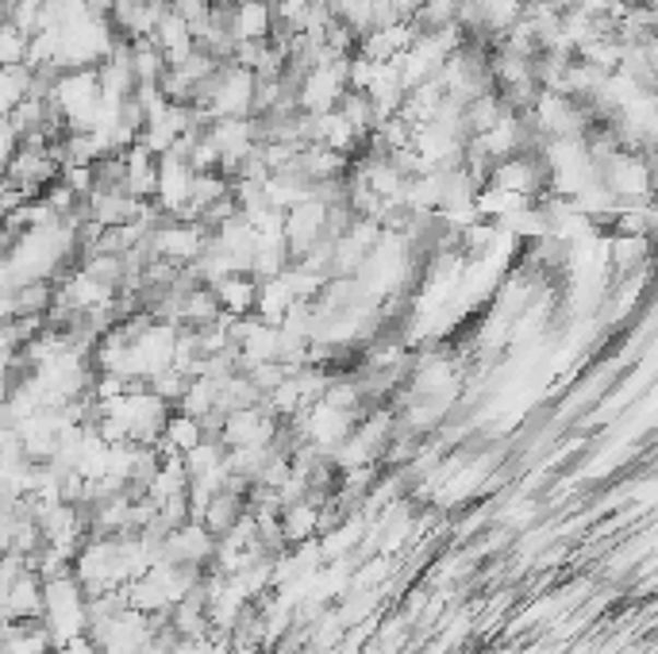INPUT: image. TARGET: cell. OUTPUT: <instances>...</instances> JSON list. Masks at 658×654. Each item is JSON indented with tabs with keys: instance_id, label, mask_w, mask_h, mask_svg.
<instances>
[{
	"instance_id": "6da1fadb",
	"label": "cell",
	"mask_w": 658,
	"mask_h": 654,
	"mask_svg": "<svg viewBox=\"0 0 658 654\" xmlns=\"http://www.w3.org/2000/svg\"><path fill=\"white\" fill-rule=\"evenodd\" d=\"M601 182L620 205H635V200H650V154L616 151L612 159L601 162Z\"/></svg>"
},
{
	"instance_id": "7a4b0ae2",
	"label": "cell",
	"mask_w": 658,
	"mask_h": 654,
	"mask_svg": "<svg viewBox=\"0 0 658 654\" xmlns=\"http://www.w3.org/2000/svg\"><path fill=\"white\" fill-rule=\"evenodd\" d=\"M212 232L197 220V224H185V220H162L146 243H151V255L162 258V262H174V266H189L204 247H209Z\"/></svg>"
},
{
	"instance_id": "3957f363",
	"label": "cell",
	"mask_w": 658,
	"mask_h": 654,
	"mask_svg": "<svg viewBox=\"0 0 658 654\" xmlns=\"http://www.w3.org/2000/svg\"><path fill=\"white\" fill-rule=\"evenodd\" d=\"M343 93H346V58H339V62L320 66V70H308L297 81V113L324 116L336 108Z\"/></svg>"
},
{
	"instance_id": "277c9868",
	"label": "cell",
	"mask_w": 658,
	"mask_h": 654,
	"mask_svg": "<svg viewBox=\"0 0 658 654\" xmlns=\"http://www.w3.org/2000/svg\"><path fill=\"white\" fill-rule=\"evenodd\" d=\"M212 554H216V535H212L201 519H189V524L166 532V542H162V559L189 570H209Z\"/></svg>"
},
{
	"instance_id": "5b68a950",
	"label": "cell",
	"mask_w": 658,
	"mask_h": 654,
	"mask_svg": "<svg viewBox=\"0 0 658 654\" xmlns=\"http://www.w3.org/2000/svg\"><path fill=\"white\" fill-rule=\"evenodd\" d=\"M281 423L266 412L262 405H247V408H235V412H224V423H220V443L224 451L235 447H266L273 443Z\"/></svg>"
},
{
	"instance_id": "8992f818",
	"label": "cell",
	"mask_w": 658,
	"mask_h": 654,
	"mask_svg": "<svg viewBox=\"0 0 658 654\" xmlns=\"http://www.w3.org/2000/svg\"><path fill=\"white\" fill-rule=\"evenodd\" d=\"M485 185H497V189H508V192H520V197L536 200L539 192L547 189V170H543V159L536 151H520L513 159H501L490 166V182Z\"/></svg>"
},
{
	"instance_id": "52a82bcc",
	"label": "cell",
	"mask_w": 658,
	"mask_h": 654,
	"mask_svg": "<svg viewBox=\"0 0 658 654\" xmlns=\"http://www.w3.org/2000/svg\"><path fill=\"white\" fill-rule=\"evenodd\" d=\"M324 224H328V205H320L316 197L301 200V205H293L290 212H285L281 240H285V250H290V262L305 255L313 243L324 240Z\"/></svg>"
},
{
	"instance_id": "ba28073f",
	"label": "cell",
	"mask_w": 658,
	"mask_h": 654,
	"mask_svg": "<svg viewBox=\"0 0 658 654\" xmlns=\"http://www.w3.org/2000/svg\"><path fill=\"white\" fill-rule=\"evenodd\" d=\"M227 27H232L235 43H262L273 32V12L266 0H232L227 12Z\"/></svg>"
},
{
	"instance_id": "9c48e42d",
	"label": "cell",
	"mask_w": 658,
	"mask_h": 654,
	"mask_svg": "<svg viewBox=\"0 0 658 654\" xmlns=\"http://www.w3.org/2000/svg\"><path fill=\"white\" fill-rule=\"evenodd\" d=\"M320 504L316 497H301V501L285 504L281 509V535H285V547H301V542H313L320 535Z\"/></svg>"
},
{
	"instance_id": "30bf717a",
	"label": "cell",
	"mask_w": 658,
	"mask_h": 654,
	"mask_svg": "<svg viewBox=\"0 0 658 654\" xmlns=\"http://www.w3.org/2000/svg\"><path fill=\"white\" fill-rule=\"evenodd\" d=\"M151 43L162 50V58H166V66H177L181 58H189L197 50V39L193 32H189V24H185L177 12H166V16L154 24L151 32Z\"/></svg>"
},
{
	"instance_id": "8fae6325",
	"label": "cell",
	"mask_w": 658,
	"mask_h": 654,
	"mask_svg": "<svg viewBox=\"0 0 658 654\" xmlns=\"http://www.w3.org/2000/svg\"><path fill=\"white\" fill-rule=\"evenodd\" d=\"M201 440H204L201 420H193V416H185L174 408V412L166 416V423H162V435H158V443H154V451H158V458L189 455Z\"/></svg>"
},
{
	"instance_id": "7c38bea8",
	"label": "cell",
	"mask_w": 658,
	"mask_h": 654,
	"mask_svg": "<svg viewBox=\"0 0 658 654\" xmlns=\"http://www.w3.org/2000/svg\"><path fill=\"white\" fill-rule=\"evenodd\" d=\"M216 293V304L224 316L239 319V316H250L255 312V293H258V281L250 273H227L220 278L216 285H209Z\"/></svg>"
},
{
	"instance_id": "4fadbf2b",
	"label": "cell",
	"mask_w": 658,
	"mask_h": 654,
	"mask_svg": "<svg viewBox=\"0 0 658 654\" xmlns=\"http://www.w3.org/2000/svg\"><path fill=\"white\" fill-rule=\"evenodd\" d=\"M650 266V235H612L609 232V270L612 281Z\"/></svg>"
},
{
	"instance_id": "5bb4252c",
	"label": "cell",
	"mask_w": 658,
	"mask_h": 654,
	"mask_svg": "<svg viewBox=\"0 0 658 654\" xmlns=\"http://www.w3.org/2000/svg\"><path fill=\"white\" fill-rule=\"evenodd\" d=\"M501 116H508V108H505V101L497 96V89H485V93L470 96V101L462 104V131H466V139L490 131L493 124L501 120Z\"/></svg>"
},
{
	"instance_id": "9a60e30c",
	"label": "cell",
	"mask_w": 658,
	"mask_h": 654,
	"mask_svg": "<svg viewBox=\"0 0 658 654\" xmlns=\"http://www.w3.org/2000/svg\"><path fill=\"white\" fill-rule=\"evenodd\" d=\"M293 293H290V285H285V278H266V281H258V293H255V312L250 316L255 319H262V324H273L278 327L281 319H285V312L293 308Z\"/></svg>"
},
{
	"instance_id": "2e32d148",
	"label": "cell",
	"mask_w": 658,
	"mask_h": 654,
	"mask_svg": "<svg viewBox=\"0 0 658 654\" xmlns=\"http://www.w3.org/2000/svg\"><path fill=\"white\" fill-rule=\"evenodd\" d=\"M247 512V497H239V493H227V489H220V493H212V501L204 504V512H201V524L209 527L212 535H227L232 532L235 524H239V516Z\"/></svg>"
},
{
	"instance_id": "e0dca14e",
	"label": "cell",
	"mask_w": 658,
	"mask_h": 654,
	"mask_svg": "<svg viewBox=\"0 0 658 654\" xmlns=\"http://www.w3.org/2000/svg\"><path fill=\"white\" fill-rule=\"evenodd\" d=\"M128 62L131 73H136V85H158L162 73H166V58H162V50L151 39L128 43Z\"/></svg>"
},
{
	"instance_id": "ac0fdd59",
	"label": "cell",
	"mask_w": 658,
	"mask_h": 654,
	"mask_svg": "<svg viewBox=\"0 0 658 654\" xmlns=\"http://www.w3.org/2000/svg\"><path fill=\"white\" fill-rule=\"evenodd\" d=\"M336 113L343 116L346 124H351L354 131H359L362 139H369V131L378 128V116H374V104H369L366 93H354V89H346L343 96H339Z\"/></svg>"
},
{
	"instance_id": "d6986e66",
	"label": "cell",
	"mask_w": 658,
	"mask_h": 654,
	"mask_svg": "<svg viewBox=\"0 0 658 654\" xmlns=\"http://www.w3.org/2000/svg\"><path fill=\"white\" fill-rule=\"evenodd\" d=\"M27 39H32V35H24L16 24H12V20H4V24H0V66H20V62H24Z\"/></svg>"
},
{
	"instance_id": "ffe728a7",
	"label": "cell",
	"mask_w": 658,
	"mask_h": 654,
	"mask_svg": "<svg viewBox=\"0 0 658 654\" xmlns=\"http://www.w3.org/2000/svg\"><path fill=\"white\" fill-rule=\"evenodd\" d=\"M239 374H247V382L258 389V397H266V393L278 389V385L290 377V370L281 366V362H258V366H247V370H239Z\"/></svg>"
},
{
	"instance_id": "44dd1931",
	"label": "cell",
	"mask_w": 658,
	"mask_h": 654,
	"mask_svg": "<svg viewBox=\"0 0 658 654\" xmlns=\"http://www.w3.org/2000/svg\"><path fill=\"white\" fill-rule=\"evenodd\" d=\"M536 516H539V504L536 501H508L505 512H501V524H505L508 532H520V527L531 524Z\"/></svg>"
},
{
	"instance_id": "7402d4cb",
	"label": "cell",
	"mask_w": 658,
	"mask_h": 654,
	"mask_svg": "<svg viewBox=\"0 0 658 654\" xmlns=\"http://www.w3.org/2000/svg\"><path fill=\"white\" fill-rule=\"evenodd\" d=\"M20 151V131L9 116H0V170L9 166V159Z\"/></svg>"
},
{
	"instance_id": "603a6c76",
	"label": "cell",
	"mask_w": 658,
	"mask_h": 654,
	"mask_svg": "<svg viewBox=\"0 0 658 654\" xmlns=\"http://www.w3.org/2000/svg\"><path fill=\"white\" fill-rule=\"evenodd\" d=\"M81 4H85V9L93 12V16H105V20H108V12H113L116 0H81Z\"/></svg>"
},
{
	"instance_id": "cb8c5ba5",
	"label": "cell",
	"mask_w": 658,
	"mask_h": 654,
	"mask_svg": "<svg viewBox=\"0 0 658 654\" xmlns=\"http://www.w3.org/2000/svg\"><path fill=\"white\" fill-rule=\"evenodd\" d=\"M212 4H232V0H212Z\"/></svg>"
}]
</instances>
